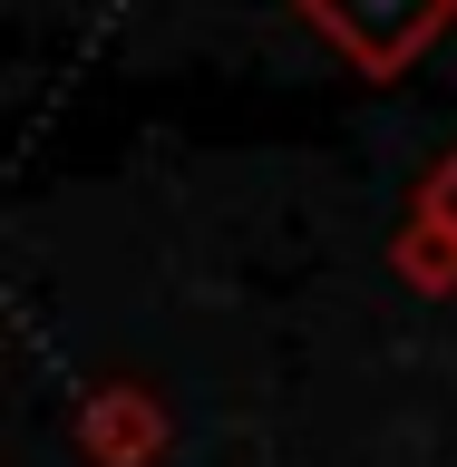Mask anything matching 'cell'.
<instances>
[{
	"instance_id": "obj_1",
	"label": "cell",
	"mask_w": 457,
	"mask_h": 467,
	"mask_svg": "<svg viewBox=\"0 0 457 467\" xmlns=\"http://www.w3.org/2000/svg\"><path fill=\"white\" fill-rule=\"evenodd\" d=\"M292 20L350 58V78H409L457 29V0H292Z\"/></svg>"
},
{
	"instance_id": "obj_2",
	"label": "cell",
	"mask_w": 457,
	"mask_h": 467,
	"mask_svg": "<svg viewBox=\"0 0 457 467\" xmlns=\"http://www.w3.org/2000/svg\"><path fill=\"white\" fill-rule=\"evenodd\" d=\"M68 438H78L88 467H166L175 419H166V400H156L146 379H98V389H78V409H68Z\"/></svg>"
},
{
	"instance_id": "obj_3",
	"label": "cell",
	"mask_w": 457,
	"mask_h": 467,
	"mask_svg": "<svg viewBox=\"0 0 457 467\" xmlns=\"http://www.w3.org/2000/svg\"><path fill=\"white\" fill-rule=\"evenodd\" d=\"M389 273L409 292H457V146L419 175V195H409L400 234H389Z\"/></svg>"
}]
</instances>
